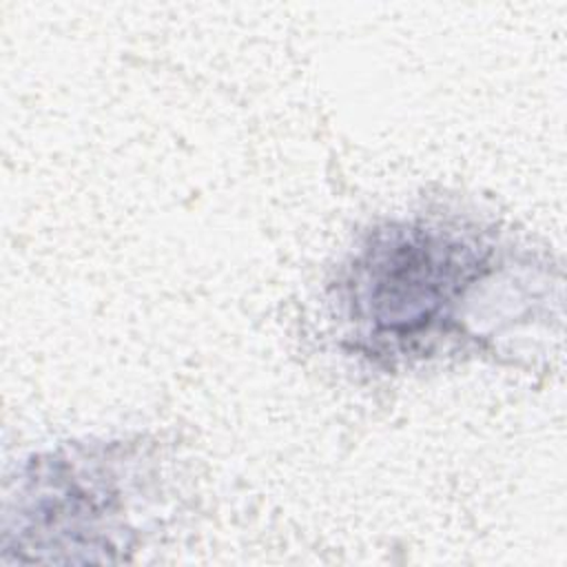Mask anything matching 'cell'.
Returning <instances> with one entry per match:
<instances>
[{"instance_id": "1", "label": "cell", "mask_w": 567, "mask_h": 567, "mask_svg": "<svg viewBox=\"0 0 567 567\" xmlns=\"http://www.w3.org/2000/svg\"><path fill=\"white\" fill-rule=\"evenodd\" d=\"M501 268L498 241L481 224L419 213L374 226L334 281L332 303L361 357L408 363L465 334L470 301Z\"/></svg>"}, {"instance_id": "2", "label": "cell", "mask_w": 567, "mask_h": 567, "mask_svg": "<svg viewBox=\"0 0 567 567\" xmlns=\"http://www.w3.org/2000/svg\"><path fill=\"white\" fill-rule=\"evenodd\" d=\"M137 445H73L29 463L16 503L18 560L104 563L133 547L135 498L146 496ZM9 540V538H4Z\"/></svg>"}]
</instances>
